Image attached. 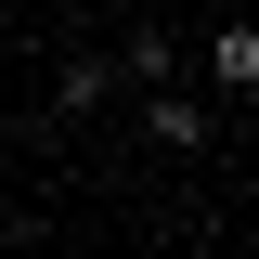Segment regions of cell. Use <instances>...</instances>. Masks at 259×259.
<instances>
[{"label":"cell","mask_w":259,"mask_h":259,"mask_svg":"<svg viewBox=\"0 0 259 259\" xmlns=\"http://www.w3.org/2000/svg\"><path fill=\"white\" fill-rule=\"evenodd\" d=\"M207 91L246 117V91H259V26H221V39H207Z\"/></svg>","instance_id":"obj_1"},{"label":"cell","mask_w":259,"mask_h":259,"mask_svg":"<svg viewBox=\"0 0 259 259\" xmlns=\"http://www.w3.org/2000/svg\"><path fill=\"white\" fill-rule=\"evenodd\" d=\"M143 143L194 156V143H207V104H194V91H143Z\"/></svg>","instance_id":"obj_2"},{"label":"cell","mask_w":259,"mask_h":259,"mask_svg":"<svg viewBox=\"0 0 259 259\" xmlns=\"http://www.w3.org/2000/svg\"><path fill=\"white\" fill-rule=\"evenodd\" d=\"M52 104H65V117H91V104H117V65H104V52H78V65L52 78Z\"/></svg>","instance_id":"obj_3"},{"label":"cell","mask_w":259,"mask_h":259,"mask_svg":"<svg viewBox=\"0 0 259 259\" xmlns=\"http://www.w3.org/2000/svg\"><path fill=\"white\" fill-rule=\"evenodd\" d=\"M104 65H117L130 91H168V39H156V26H130V39H117V52H104Z\"/></svg>","instance_id":"obj_4"},{"label":"cell","mask_w":259,"mask_h":259,"mask_svg":"<svg viewBox=\"0 0 259 259\" xmlns=\"http://www.w3.org/2000/svg\"><path fill=\"white\" fill-rule=\"evenodd\" d=\"M0 182H13V143H0Z\"/></svg>","instance_id":"obj_5"}]
</instances>
